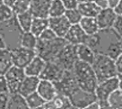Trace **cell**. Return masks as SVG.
Here are the masks:
<instances>
[{
    "mask_svg": "<svg viewBox=\"0 0 122 109\" xmlns=\"http://www.w3.org/2000/svg\"><path fill=\"white\" fill-rule=\"evenodd\" d=\"M72 71L79 89L89 93H94L98 81L92 65L77 61Z\"/></svg>",
    "mask_w": 122,
    "mask_h": 109,
    "instance_id": "1",
    "label": "cell"
},
{
    "mask_svg": "<svg viewBox=\"0 0 122 109\" xmlns=\"http://www.w3.org/2000/svg\"><path fill=\"white\" fill-rule=\"evenodd\" d=\"M0 33L8 50L12 51L20 47V41L24 32L19 26L16 15L9 20L0 23Z\"/></svg>",
    "mask_w": 122,
    "mask_h": 109,
    "instance_id": "2",
    "label": "cell"
},
{
    "mask_svg": "<svg viewBox=\"0 0 122 109\" xmlns=\"http://www.w3.org/2000/svg\"><path fill=\"white\" fill-rule=\"evenodd\" d=\"M66 44L67 42L64 39L59 37L50 41H41L38 39L35 51L36 56L41 58L45 62L54 61Z\"/></svg>",
    "mask_w": 122,
    "mask_h": 109,
    "instance_id": "3",
    "label": "cell"
},
{
    "mask_svg": "<svg viewBox=\"0 0 122 109\" xmlns=\"http://www.w3.org/2000/svg\"><path fill=\"white\" fill-rule=\"evenodd\" d=\"M98 83L106 79L118 76L115 68L114 60L103 55L96 54L95 59L92 64Z\"/></svg>",
    "mask_w": 122,
    "mask_h": 109,
    "instance_id": "4",
    "label": "cell"
},
{
    "mask_svg": "<svg viewBox=\"0 0 122 109\" xmlns=\"http://www.w3.org/2000/svg\"><path fill=\"white\" fill-rule=\"evenodd\" d=\"M122 78L118 76L106 79L98 83L94 94L97 101H106L108 97L115 91L122 89Z\"/></svg>",
    "mask_w": 122,
    "mask_h": 109,
    "instance_id": "5",
    "label": "cell"
},
{
    "mask_svg": "<svg viewBox=\"0 0 122 109\" xmlns=\"http://www.w3.org/2000/svg\"><path fill=\"white\" fill-rule=\"evenodd\" d=\"M77 61L76 46L66 44L54 61L59 64L64 71H71Z\"/></svg>",
    "mask_w": 122,
    "mask_h": 109,
    "instance_id": "6",
    "label": "cell"
},
{
    "mask_svg": "<svg viewBox=\"0 0 122 109\" xmlns=\"http://www.w3.org/2000/svg\"><path fill=\"white\" fill-rule=\"evenodd\" d=\"M26 75L23 69L12 66L4 74L8 91L10 95L18 94L20 86L25 78Z\"/></svg>",
    "mask_w": 122,
    "mask_h": 109,
    "instance_id": "7",
    "label": "cell"
},
{
    "mask_svg": "<svg viewBox=\"0 0 122 109\" xmlns=\"http://www.w3.org/2000/svg\"><path fill=\"white\" fill-rule=\"evenodd\" d=\"M57 94L68 97L78 87L72 70L64 71L61 79L54 83Z\"/></svg>",
    "mask_w": 122,
    "mask_h": 109,
    "instance_id": "8",
    "label": "cell"
},
{
    "mask_svg": "<svg viewBox=\"0 0 122 109\" xmlns=\"http://www.w3.org/2000/svg\"><path fill=\"white\" fill-rule=\"evenodd\" d=\"M67 98L71 106L79 109H84L90 104L97 101L94 93H89L79 88L75 89Z\"/></svg>",
    "mask_w": 122,
    "mask_h": 109,
    "instance_id": "9",
    "label": "cell"
},
{
    "mask_svg": "<svg viewBox=\"0 0 122 109\" xmlns=\"http://www.w3.org/2000/svg\"><path fill=\"white\" fill-rule=\"evenodd\" d=\"M11 54L13 66L23 69L36 56L35 50L27 49L21 46L11 51Z\"/></svg>",
    "mask_w": 122,
    "mask_h": 109,
    "instance_id": "10",
    "label": "cell"
},
{
    "mask_svg": "<svg viewBox=\"0 0 122 109\" xmlns=\"http://www.w3.org/2000/svg\"><path fill=\"white\" fill-rule=\"evenodd\" d=\"M64 70L55 61L46 62L45 66L39 79L54 83L59 81L62 76Z\"/></svg>",
    "mask_w": 122,
    "mask_h": 109,
    "instance_id": "11",
    "label": "cell"
},
{
    "mask_svg": "<svg viewBox=\"0 0 122 109\" xmlns=\"http://www.w3.org/2000/svg\"><path fill=\"white\" fill-rule=\"evenodd\" d=\"M117 16H118L116 14L113 9L109 7L101 9L96 17L99 30H107L111 29Z\"/></svg>",
    "mask_w": 122,
    "mask_h": 109,
    "instance_id": "12",
    "label": "cell"
},
{
    "mask_svg": "<svg viewBox=\"0 0 122 109\" xmlns=\"http://www.w3.org/2000/svg\"><path fill=\"white\" fill-rule=\"evenodd\" d=\"M88 35H86L82 30L79 24L71 25L69 31L64 37L67 44L78 46L80 44H84Z\"/></svg>",
    "mask_w": 122,
    "mask_h": 109,
    "instance_id": "13",
    "label": "cell"
},
{
    "mask_svg": "<svg viewBox=\"0 0 122 109\" xmlns=\"http://www.w3.org/2000/svg\"><path fill=\"white\" fill-rule=\"evenodd\" d=\"M71 24L64 15L59 17L49 18V28L59 38H63L69 31Z\"/></svg>",
    "mask_w": 122,
    "mask_h": 109,
    "instance_id": "14",
    "label": "cell"
},
{
    "mask_svg": "<svg viewBox=\"0 0 122 109\" xmlns=\"http://www.w3.org/2000/svg\"><path fill=\"white\" fill-rule=\"evenodd\" d=\"M51 0H31L29 11L34 18L49 19V11Z\"/></svg>",
    "mask_w": 122,
    "mask_h": 109,
    "instance_id": "15",
    "label": "cell"
},
{
    "mask_svg": "<svg viewBox=\"0 0 122 109\" xmlns=\"http://www.w3.org/2000/svg\"><path fill=\"white\" fill-rule=\"evenodd\" d=\"M36 92L46 103L52 101L58 94L54 83L42 79H40Z\"/></svg>",
    "mask_w": 122,
    "mask_h": 109,
    "instance_id": "16",
    "label": "cell"
},
{
    "mask_svg": "<svg viewBox=\"0 0 122 109\" xmlns=\"http://www.w3.org/2000/svg\"><path fill=\"white\" fill-rule=\"evenodd\" d=\"M39 81L40 79L39 77L26 76L20 86L18 94L26 98L27 96L36 91Z\"/></svg>",
    "mask_w": 122,
    "mask_h": 109,
    "instance_id": "17",
    "label": "cell"
},
{
    "mask_svg": "<svg viewBox=\"0 0 122 109\" xmlns=\"http://www.w3.org/2000/svg\"><path fill=\"white\" fill-rule=\"evenodd\" d=\"M46 62L39 56H36L31 61L24 69V74L28 76L39 77L42 73Z\"/></svg>",
    "mask_w": 122,
    "mask_h": 109,
    "instance_id": "18",
    "label": "cell"
},
{
    "mask_svg": "<svg viewBox=\"0 0 122 109\" xmlns=\"http://www.w3.org/2000/svg\"><path fill=\"white\" fill-rule=\"evenodd\" d=\"M76 55L78 61L92 65L95 59L96 53L87 45L80 44L76 46Z\"/></svg>",
    "mask_w": 122,
    "mask_h": 109,
    "instance_id": "19",
    "label": "cell"
},
{
    "mask_svg": "<svg viewBox=\"0 0 122 109\" xmlns=\"http://www.w3.org/2000/svg\"><path fill=\"white\" fill-rule=\"evenodd\" d=\"M77 9L81 14L82 17L96 18L101 10V8L99 7L94 1H92L89 3L79 4Z\"/></svg>",
    "mask_w": 122,
    "mask_h": 109,
    "instance_id": "20",
    "label": "cell"
},
{
    "mask_svg": "<svg viewBox=\"0 0 122 109\" xmlns=\"http://www.w3.org/2000/svg\"><path fill=\"white\" fill-rule=\"evenodd\" d=\"M79 24L84 33L88 36L95 34L99 31L96 18L82 17Z\"/></svg>",
    "mask_w": 122,
    "mask_h": 109,
    "instance_id": "21",
    "label": "cell"
},
{
    "mask_svg": "<svg viewBox=\"0 0 122 109\" xmlns=\"http://www.w3.org/2000/svg\"><path fill=\"white\" fill-rule=\"evenodd\" d=\"M12 66L11 51L7 49H0V76H4Z\"/></svg>",
    "mask_w": 122,
    "mask_h": 109,
    "instance_id": "22",
    "label": "cell"
},
{
    "mask_svg": "<svg viewBox=\"0 0 122 109\" xmlns=\"http://www.w3.org/2000/svg\"><path fill=\"white\" fill-rule=\"evenodd\" d=\"M48 28H49V19L34 18L31 23L30 32L38 38Z\"/></svg>",
    "mask_w": 122,
    "mask_h": 109,
    "instance_id": "23",
    "label": "cell"
},
{
    "mask_svg": "<svg viewBox=\"0 0 122 109\" xmlns=\"http://www.w3.org/2000/svg\"><path fill=\"white\" fill-rule=\"evenodd\" d=\"M5 109H29L25 99L19 94H11Z\"/></svg>",
    "mask_w": 122,
    "mask_h": 109,
    "instance_id": "24",
    "label": "cell"
},
{
    "mask_svg": "<svg viewBox=\"0 0 122 109\" xmlns=\"http://www.w3.org/2000/svg\"><path fill=\"white\" fill-rule=\"evenodd\" d=\"M16 20L19 24V26H20L22 31L23 32L30 31L31 23L34 19L31 13L28 11L24 13L16 15Z\"/></svg>",
    "mask_w": 122,
    "mask_h": 109,
    "instance_id": "25",
    "label": "cell"
},
{
    "mask_svg": "<svg viewBox=\"0 0 122 109\" xmlns=\"http://www.w3.org/2000/svg\"><path fill=\"white\" fill-rule=\"evenodd\" d=\"M37 42L38 38L35 36L33 34H31L30 31L24 32L21 38L20 46L27 49L35 50L36 46L37 45Z\"/></svg>",
    "mask_w": 122,
    "mask_h": 109,
    "instance_id": "26",
    "label": "cell"
},
{
    "mask_svg": "<svg viewBox=\"0 0 122 109\" xmlns=\"http://www.w3.org/2000/svg\"><path fill=\"white\" fill-rule=\"evenodd\" d=\"M65 11L66 9L61 0H51L49 11V18H54L64 16Z\"/></svg>",
    "mask_w": 122,
    "mask_h": 109,
    "instance_id": "27",
    "label": "cell"
},
{
    "mask_svg": "<svg viewBox=\"0 0 122 109\" xmlns=\"http://www.w3.org/2000/svg\"><path fill=\"white\" fill-rule=\"evenodd\" d=\"M24 99L29 109L41 107L46 104V102L37 94L36 91L27 96L26 98H24Z\"/></svg>",
    "mask_w": 122,
    "mask_h": 109,
    "instance_id": "28",
    "label": "cell"
},
{
    "mask_svg": "<svg viewBox=\"0 0 122 109\" xmlns=\"http://www.w3.org/2000/svg\"><path fill=\"white\" fill-rule=\"evenodd\" d=\"M107 102L114 109H122V89H118L113 92L107 99Z\"/></svg>",
    "mask_w": 122,
    "mask_h": 109,
    "instance_id": "29",
    "label": "cell"
},
{
    "mask_svg": "<svg viewBox=\"0 0 122 109\" xmlns=\"http://www.w3.org/2000/svg\"><path fill=\"white\" fill-rule=\"evenodd\" d=\"M31 0H16L11 9L14 15H18L28 11L30 7Z\"/></svg>",
    "mask_w": 122,
    "mask_h": 109,
    "instance_id": "30",
    "label": "cell"
},
{
    "mask_svg": "<svg viewBox=\"0 0 122 109\" xmlns=\"http://www.w3.org/2000/svg\"><path fill=\"white\" fill-rule=\"evenodd\" d=\"M64 16L71 25L79 24L82 19V16L77 9L66 10Z\"/></svg>",
    "mask_w": 122,
    "mask_h": 109,
    "instance_id": "31",
    "label": "cell"
},
{
    "mask_svg": "<svg viewBox=\"0 0 122 109\" xmlns=\"http://www.w3.org/2000/svg\"><path fill=\"white\" fill-rule=\"evenodd\" d=\"M51 102L56 109H67L71 106L68 98L59 94H57V96L51 101Z\"/></svg>",
    "mask_w": 122,
    "mask_h": 109,
    "instance_id": "32",
    "label": "cell"
},
{
    "mask_svg": "<svg viewBox=\"0 0 122 109\" xmlns=\"http://www.w3.org/2000/svg\"><path fill=\"white\" fill-rule=\"evenodd\" d=\"M14 16V14L11 8L7 6L4 4L0 6V23L9 20Z\"/></svg>",
    "mask_w": 122,
    "mask_h": 109,
    "instance_id": "33",
    "label": "cell"
},
{
    "mask_svg": "<svg viewBox=\"0 0 122 109\" xmlns=\"http://www.w3.org/2000/svg\"><path fill=\"white\" fill-rule=\"evenodd\" d=\"M56 37L57 36L54 34V33L49 28H48L38 37V39L41 41H50Z\"/></svg>",
    "mask_w": 122,
    "mask_h": 109,
    "instance_id": "34",
    "label": "cell"
},
{
    "mask_svg": "<svg viewBox=\"0 0 122 109\" xmlns=\"http://www.w3.org/2000/svg\"><path fill=\"white\" fill-rule=\"evenodd\" d=\"M114 31H115L118 35L122 36V16H118L111 28Z\"/></svg>",
    "mask_w": 122,
    "mask_h": 109,
    "instance_id": "35",
    "label": "cell"
},
{
    "mask_svg": "<svg viewBox=\"0 0 122 109\" xmlns=\"http://www.w3.org/2000/svg\"><path fill=\"white\" fill-rule=\"evenodd\" d=\"M66 10H71L77 9L78 2L76 0H61Z\"/></svg>",
    "mask_w": 122,
    "mask_h": 109,
    "instance_id": "36",
    "label": "cell"
},
{
    "mask_svg": "<svg viewBox=\"0 0 122 109\" xmlns=\"http://www.w3.org/2000/svg\"><path fill=\"white\" fill-rule=\"evenodd\" d=\"M10 94L9 93L0 94V109H5L9 101Z\"/></svg>",
    "mask_w": 122,
    "mask_h": 109,
    "instance_id": "37",
    "label": "cell"
},
{
    "mask_svg": "<svg viewBox=\"0 0 122 109\" xmlns=\"http://www.w3.org/2000/svg\"><path fill=\"white\" fill-rule=\"evenodd\" d=\"M122 56H120L119 58H117L115 61H114V64H115V68L117 70V76L119 78H122Z\"/></svg>",
    "mask_w": 122,
    "mask_h": 109,
    "instance_id": "38",
    "label": "cell"
},
{
    "mask_svg": "<svg viewBox=\"0 0 122 109\" xmlns=\"http://www.w3.org/2000/svg\"><path fill=\"white\" fill-rule=\"evenodd\" d=\"M1 93H9L4 76H0V94Z\"/></svg>",
    "mask_w": 122,
    "mask_h": 109,
    "instance_id": "39",
    "label": "cell"
},
{
    "mask_svg": "<svg viewBox=\"0 0 122 109\" xmlns=\"http://www.w3.org/2000/svg\"><path fill=\"white\" fill-rule=\"evenodd\" d=\"M94 2L101 9L108 7V0H94Z\"/></svg>",
    "mask_w": 122,
    "mask_h": 109,
    "instance_id": "40",
    "label": "cell"
},
{
    "mask_svg": "<svg viewBox=\"0 0 122 109\" xmlns=\"http://www.w3.org/2000/svg\"><path fill=\"white\" fill-rule=\"evenodd\" d=\"M82 109H100V105L98 101H95L94 103L90 104Z\"/></svg>",
    "mask_w": 122,
    "mask_h": 109,
    "instance_id": "41",
    "label": "cell"
},
{
    "mask_svg": "<svg viewBox=\"0 0 122 109\" xmlns=\"http://www.w3.org/2000/svg\"><path fill=\"white\" fill-rule=\"evenodd\" d=\"M120 2H122V0H108V7L114 9Z\"/></svg>",
    "mask_w": 122,
    "mask_h": 109,
    "instance_id": "42",
    "label": "cell"
},
{
    "mask_svg": "<svg viewBox=\"0 0 122 109\" xmlns=\"http://www.w3.org/2000/svg\"><path fill=\"white\" fill-rule=\"evenodd\" d=\"M113 10L114 11V12L116 13V14L117 16H122V2H120L119 4H117L114 9Z\"/></svg>",
    "mask_w": 122,
    "mask_h": 109,
    "instance_id": "43",
    "label": "cell"
},
{
    "mask_svg": "<svg viewBox=\"0 0 122 109\" xmlns=\"http://www.w3.org/2000/svg\"><path fill=\"white\" fill-rule=\"evenodd\" d=\"M98 102L99 103V105H100V109H114L108 104L107 101H98Z\"/></svg>",
    "mask_w": 122,
    "mask_h": 109,
    "instance_id": "44",
    "label": "cell"
},
{
    "mask_svg": "<svg viewBox=\"0 0 122 109\" xmlns=\"http://www.w3.org/2000/svg\"><path fill=\"white\" fill-rule=\"evenodd\" d=\"M16 0H3V4L6 5L7 6L11 8L13 6V5L14 4V3L16 2Z\"/></svg>",
    "mask_w": 122,
    "mask_h": 109,
    "instance_id": "45",
    "label": "cell"
},
{
    "mask_svg": "<svg viewBox=\"0 0 122 109\" xmlns=\"http://www.w3.org/2000/svg\"><path fill=\"white\" fill-rule=\"evenodd\" d=\"M6 49V44L4 42V40L0 33V49Z\"/></svg>",
    "mask_w": 122,
    "mask_h": 109,
    "instance_id": "46",
    "label": "cell"
},
{
    "mask_svg": "<svg viewBox=\"0 0 122 109\" xmlns=\"http://www.w3.org/2000/svg\"><path fill=\"white\" fill-rule=\"evenodd\" d=\"M78 4H84V3H89V2H92L94 0H76Z\"/></svg>",
    "mask_w": 122,
    "mask_h": 109,
    "instance_id": "47",
    "label": "cell"
},
{
    "mask_svg": "<svg viewBox=\"0 0 122 109\" xmlns=\"http://www.w3.org/2000/svg\"><path fill=\"white\" fill-rule=\"evenodd\" d=\"M67 109H76V108H75V107H74V106H69V107Z\"/></svg>",
    "mask_w": 122,
    "mask_h": 109,
    "instance_id": "48",
    "label": "cell"
},
{
    "mask_svg": "<svg viewBox=\"0 0 122 109\" xmlns=\"http://www.w3.org/2000/svg\"><path fill=\"white\" fill-rule=\"evenodd\" d=\"M44 109V106H41V107H38V108H34V109Z\"/></svg>",
    "mask_w": 122,
    "mask_h": 109,
    "instance_id": "49",
    "label": "cell"
},
{
    "mask_svg": "<svg viewBox=\"0 0 122 109\" xmlns=\"http://www.w3.org/2000/svg\"><path fill=\"white\" fill-rule=\"evenodd\" d=\"M1 4H3V0H0V6Z\"/></svg>",
    "mask_w": 122,
    "mask_h": 109,
    "instance_id": "50",
    "label": "cell"
}]
</instances>
